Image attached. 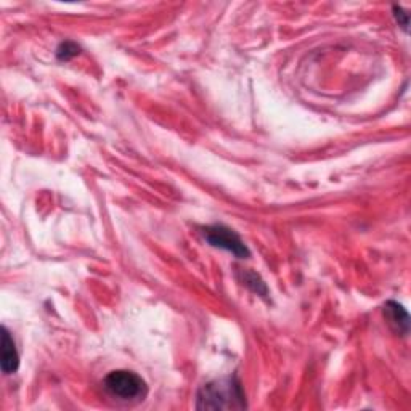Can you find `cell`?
Masks as SVG:
<instances>
[{"label":"cell","mask_w":411,"mask_h":411,"mask_svg":"<svg viewBox=\"0 0 411 411\" xmlns=\"http://www.w3.org/2000/svg\"><path fill=\"white\" fill-rule=\"evenodd\" d=\"M246 407V393L236 376L211 381L196 395L198 410H243Z\"/></svg>","instance_id":"cell-1"},{"label":"cell","mask_w":411,"mask_h":411,"mask_svg":"<svg viewBox=\"0 0 411 411\" xmlns=\"http://www.w3.org/2000/svg\"><path fill=\"white\" fill-rule=\"evenodd\" d=\"M103 387L109 395L124 402L143 400V397L148 392L147 383L140 376L134 372H127V369H118V372L109 373L103 379Z\"/></svg>","instance_id":"cell-2"},{"label":"cell","mask_w":411,"mask_h":411,"mask_svg":"<svg viewBox=\"0 0 411 411\" xmlns=\"http://www.w3.org/2000/svg\"><path fill=\"white\" fill-rule=\"evenodd\" d=\"M202 235H204L206 241L209 243L211 246L228 251L233 254L235 257L247 259L251 256V251H249L247 246L243 243L238 233H235V231L230 230L228 227H223V225H212V227H206L202 230Z\"/></svg>","instance_id":"cell-3"},{"label":"cell","mask_w":411,"mask_h":411,"mask_svg":"<svg viewBox=\"0 0 411 411\" xmlns=\"http://www.w3.org/2000/svg\"><path fill=\"white\" fill-rule=\"evenodd\" d=\"M384 317L389 321V325L392 329L398 334L407 336L410 331V317L407 314V310L403 309L400 304L389 300V302L384 304Z\"/></svg>","instance_id":"cell-4"},{"label":"cell","mask_w":411,"mask_h":411,"mask_svg":"<svg viewBox=\"0 0 411 411\" xmlns=\"http://www.w3.org/2000/svg\"><path fill=\"white\" fill-rule=\"evenodd\" d=\"M20 367V355L16 350L15 341L11 338L8 329L2 328V372L5 374L15 373Z\"/></svg>","instance_id":"cell-5"},{"label":"cell","mask_w":411,"mask_h":411,"mask_svg":"<svg viewBox=\"0 0 411 411\" xmlns=\"http://www.w3.org/2000/svg\"><path fill=\"white\" fill-rule=\"evenodd\" d=\"M79 51H80L79 45L74 44V42H69L68 40V42L60 44V47L56 49V56H58V60L68 61V60H71V58L78 56Z\"/></svg>","instance_id":"cell-6"},{"label":"cell","mask_w":411,"mask_h":411,"mask_svg":"<svg viewBox=\"0 0 411 411\" xmlns=\"http://www.w3.org/2000/svg\"><path fill=\"white\" fill-rule=\"evenodd\" d=\"M245 285L251 288L254 293L260 294V296H267V286H265V283L260 280L259 275L252 274V271H249V274L245 275Z\"/></svg>","instance_id":"cell-7"},{"label":"cell","mask_w":411,"mask_h":411,"mask_svg":"<svg viewBox=\"0 0 411 411\" xmlns=\"http://www.w3.org/2000/svg\"><path fill=\"white\" fill-rule=\"evenodd\" d=\"M393 16H395V20L398 23V26H400L403 31H408V13H405L402 7H393Z\"/></svg>","instance_id":"cell-8"}]
</instances>
